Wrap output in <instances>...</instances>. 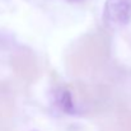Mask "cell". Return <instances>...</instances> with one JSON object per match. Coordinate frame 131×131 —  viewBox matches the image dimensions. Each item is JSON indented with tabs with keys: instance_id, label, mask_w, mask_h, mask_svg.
<instances>
[{
	"instance_id": "6da1fadb",
	"label": "cell",
	"mask_w": 131,
	"mask_h": 131,
	"mask_svg": "<svg viewBox=\"0 0 131 131\" xmlns=\"http://www.w3.org/2000/svg\"><path fill=\"white\" fill-rule=\"evenodd\" d=\"M103 23L111 29L129 24L131 20V0H106Z\"/></svg>"
},
{
	"instance_id": "7a4b0ae2",
	"label": "cell",
	"mask_w": 131,
	"mask_h": 131,
	"mask_svg": "<svg viewBox=\"0 0 131 131\" xmlns=\"http://www.w3.org/2000/svg\"><path fill=\"white\" fill-rule=\"evenodd\" d=\"M53 102L62 112H65L68 115H75L77 113V108H75L71 93L68 89L57 88L53 92Z\"/></svg>"
},
{
	"instance_id": "3957f363",
	"label": "cell",
	"mask_w": 131,
	"mask_h": 131,
	"mask_svg": "<svg viewBox=\"0 0 131 131\" xmlns=\"http://www.w3.org/2000/svg\"><path fill=\"white\" fill-rule=\"evenodd\" d=\"M69 1H78V0H69Z\"/></svg>"
}]
</instances>
